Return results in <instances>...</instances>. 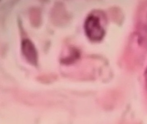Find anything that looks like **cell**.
I'll return each instance as SVG.
<instances>
[{"instance_id":"6da1fadb","label":"cell","mask_w":147,"mask_h":124,"mask_svg":"<svg viewBox=\"0 0 147 124\" xmlns=\"http://www.w3.org/2000/svg\"><path fill=\"white\" fill-rule=\"evenodd\" d=\"M84 27L87 35L92 40H100L105 35V29L101 25L99 18L96 16H89L86 19Z\"/></svg>"},{"instance_id":"7a4b0ae2","label":"cell","mask_w":147,"mask_h":124,"mask_svg":"<svg viewBox=\"0 0 147 124\" xmlns=\"http://www.w3.org/2000/svg\"><path fill=\"white\" fill-rule=\"evenodd\" d=\"M21 49L27 60L32 64H36L38 61L37 52L34 44L30 40L26 39L23 40Z\"/></svg>"},{"instance_id":"3957f363","label":"cell","mask_w":147,"mask_h":124,"mask_svg":"<svg viewBox=\"0 0 147 124\" xmlns=\"http://www.w3.org/2000/svg\"><path fill=\"white\" fill-rule=\"evenodd\" d=\"M52 19L57 24H63L68 21V14L62 3L56 4L52 12Z\"/></svg>"},{"instance_id":"277c9868","label":"cell","mask_w":147,"mask_h":124,"mask_svg":"<svg viewBox=\"0 0 147 124\" xmlns=\"http://www.w3.org/2000/svg\"><path fill=\"white\" fill-rule=\"evenodd\" d=\"M144 78H145V84H146V86L147 88V68L145 70V73H144Z\"/></svg>"},{"instance_id":"5b68a950","label":"cell","mask_w":147,"mask_h":124,"mask_svg":"<svg viewBox=\"0 0 147 124\" xmlns=\"http://www.w3.org/2000/svg\"><path fill=\"white\" fill-rule=\"evenodd\" d=\"M145 23H144V28H145V30H146L145 31L147 32V15H146V19H145Z\"/></svg>"}]
</instances>
